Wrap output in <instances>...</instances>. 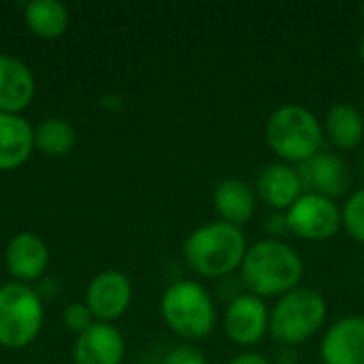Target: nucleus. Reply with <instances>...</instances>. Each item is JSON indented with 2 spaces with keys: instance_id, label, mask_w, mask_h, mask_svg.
<instances>
[{
  "instance_id": "obj_1",
  "label": "nucleus",
  "mask_w": 364,
  "mask_h": 364,
  "mask_svg": "<svg viewBox=\"0 0 364 364\" xmlns=\"http://www.w3.org/2000/svg\"><path fill=\"white\" fill-rule=\"evenodd\" d=\"M241 279L250 294L284 296L299 288L303 279V260L296 250L277 239H264L252 245L241 264Z\"/></svg>"
},
{
  "instance_id": "obj_2",
  "label": "nucleus",
  "mask_w": 364,
  "mask_h": 364,
  "mask_svg": "<svg viewBox=\"0 0 364 364\" xmlns=\"http://www.w3.org/2000/svg\"><path fill=\"white\" fill-rule=\"evenodd\" d=\"M247 254L245 235L228 222L198 226L183 241V258L203 277H224L241 269Z\"/></svg>"
},
{
  "instance_id": "obj_3",
  "label": "nucleus",
  "mask_w": 364,
  "mask_h": 364,
  "mask_svg": "<svg viewBox=\"0 0 364 364\" xmlns=\"http://www.w3.org/2000/svg\"><path fill=\"white\" fill-rule=\"evenodd\" d=\"M269 147L286 162L305 164L320 154L324 130L318 117L301 105H284L275 109L264 126Z\"/></svg>"
},
{
  "instance_id": "obj_4",
  "label": "nucleus",
  "mask_w": 364,
  "mask_h": 364,
  "mask_svg": "<svg viewBox=\"0 0 364 364\" xmlns=\"http://www.w3.org/2000/svg\"><path fill=\"white\" fill-rule=\"evenodd\" d=\"M160 314L166 326L183 339H203L215 324L213 301L196 282L171 284L160 299Z\"/></svg>"
},
{
  "instance_id": "obj_5",
  "label": "nucleus",
  "mask_w": 364,
  "mask_h": 364,
  "mask_svg": "<svg viewBox=\"0 0 364 364\" xmlns=\"http://www.w3.org/2000/svg\"><path fill=\"white\" fill-rule=\"evenodd\" d=\"M326 320V301L322 294L309 288H296L279 299L269 318V333L284 348H294L314 333Z\"/></svg>"
},
{
  "instance_id": "obj_6",
  "label": "nucleus",
  "mask_w": 364,
  "mask_h": 364,
  "mask_svg": "<svg viewBox=\"0 0 364 364\" xmlns=\"http://www.w3.org/2000/svg\"><path fill=\"white\" fill-rule=\"evenodd\" d=\"M43 301L26 284L0 286V346L6 350L28 348L43 328Z\"/></svg>"
},
{
  "instance_id": "obj_7",
  "label": "nucleus",
  "mask_w": 364,
  "mask_h": 364,
  "mask_svg": "<svg viewBox=\"0 0 364 364\" xmlns=\"http://www.w3.org/2000/svg\"><path fill=\"white\" fill-rule=\"evenodd\" d=\"M288 232L307 241H326L341 226V211L335 200L305 192L286 211Z\"/></svg>"
},
{
  "instance_id": "obj_8",
  "label": "nucleus",
  "mask_w": 364,
  "mask_h": 364,
  "mask_svg": "<svg viewBox=\"0 0 364 364\" xmlns=\"http://www.w3.org/2000/svg\"><path fill=\"white\" fill-rule=\"evenodd\" d=\"M132 303V284L122 271L98 273L85 294V305L94 314L96 322H115L122 318Z\"/></svg>"
},
{
  "instance_id": "obj_9",
  "label": "nucleus",
  "mask_w": 364,
  "mask_h": 364,
  "mask_svg": "<svg viewBox=\"0 0 364 364\" xmlns=\"http://www.w3.org/2000/svg\"><path fill=\"white\" fill-rule=\"evenodd\" d=\"M269 318L267 305L256 294H239L230 301L224 318L226 335L237 346H256L262 341V337L269 331Z\"/></svg>"
},
{
  "instance_id": "obj_10",
  "label": "nucleus",
  "mask_w": 364,
  "mask_h": 364,
  "mask_svg": "<svg viewBox=\"0 0 364 364\" xmlns=\"http://www.w3.org/2000/svg\"><path fill=\"white\" fill-rule=\"evenodd\" d=\"M303 190L326 198L343 196L350 188V168L335 154H318L299 168Z\"/></svg>"
},
{
  "instance_id": "obj_11",
  "label": "nucleus",
  "mask_w": 364,
  "mask_h": 364,
  "mask_svg": "<svg viewBox=\"0 0 364 364\" xmlns=\"http://www.w3.org/2000/svg\"><path fill=\"white\" fill-rule=\"evenodd\" d=\"M320 356L324 364H364V318L337 320L322 339Z\"/></svg>"
},
{
  "instance_id": "obj_12",
  "label": "nucleus",
  "mask_w": 364,
  "mask_h": 364,
  "mask_svg": "<svg viewBox=\"0 0 364 364\" xmlns=\"http://www.w3.org/2000/svg\"><path fill=\"white\" fill-rule=\"evenodd\" d=\"M126 343L122 333L107 322H94L77 335L73 358L75 364H122Z\"/></svg>"
},
{
  "instance_id": "obj_13",
  "label": "nucleus",
  "mask_w": 364,
  "mask_h": 364,
  "mask_svg": "<svg viewBox=\"0 0 364 364\" xmlns=\"http://www.w3.org/2000/svg\"><path fill=\"white\" fill-rule=\"evenodd\" d=\"M6 269L15 277V282L26 284L38 279L49 267V247L34 232L15 235L4 252Z\"/></svg>"
},
{
  "instance_id": "obj_14",
  "label": "nucleus",
  "mask_w": 364,
  "mask_h": 364,
  "mask_svg": "<svg viewBox=\"0 0 364 364\" xmlns=\"http://www.w3.org/2000/svg\"><path fill=\"white\" fill-rule=\"evenodd\" d=\"M36 81L26 62L0 53V113H21L34 100Z\"/></svg>"
},
{
  "instance_id": "obj_15",
  "label": "nucleus",
  "mask_w": 364,
  "mask_h": 364,
  "mask_svg": "<svg viewBox=\"0 0 364 364\" xmlns=\"http://www.w3.org/2000/svg\"><path fill=\"white\" fill-rule=\"evenodd\" d=\"M256 194L262 198L264 205L288 211L303 196L299 171L286 162L269 164L256 181Z\"/></svg>"
},
{
  "instance_id": "obj_16",
  "label": "nucleus",
  "mask_w": 364,
  "mask_h": 364,
  "mask_svg": "<svg viewBox=\"0 0 364 364\" xmlns=\"http://www.w3.org/2000/svg\"><path fill=\"white\" fill-rule=\"evenodd\" d=\"M34 149V128L17 113H0V171L21 166Z\"/></svg>"
},
{
  "instance_id": "obj_17",
  "label": "nucleus",
  "mask_w": 364,
  "mask_h": 364,
  "mask_svg": "<svg viewBox=\"0 0 364 364\" xmlns=\"http://www.w3.org/2000/svg\"><path fill=\"white\" fill-rule=\"evenodd\" d=\"M213 205L220 213L222 222H228L237 228L245 226L256 209V194L254 190L237 177L224 179L218 183L213 192Z\"/></svg>"
},
{
  "instance_id": "obj_18",
  "label": "nucleus",
  "mask_w": 364,
  "mask_h": 364,
  "mask_svg": "<svg viewBox=\"0 0 364 364\" xmlns=\"http://www.w3.org/2000/svg\"><path fill=\"white\" fill-rule=\"evenodd\" d=\"M23 19L32 34L53 41L68 28V9L58 0H32L23 6Z\"/></svg>"
},
{
  "instance_id": "obj_19",
  "label": "nucleus",
  "mask_w": 364,
  "mask_h": 364,
  "mask_svg": "<svg viewBox=\"0 0 364 364\" xmlns=\"http://www.w3.org/2000/svg\"><path fill=\"white\" fill-rule=\"evenodd\" d=\"M326 134L341 149L358 147L364 136L363 113L348 102L331 107V111L326 113Z\"/></svg>"
},
{
  "instance_id": "obj_20",
  "label": "nucleus",
  "mask_w": 364,
  "mask_h": 364,
  "mask_svg": "<svg viewBox=\"0 0 364 364\" xmlns=\"http://www.w3.org/2000/svg\"><path fill=\"white\" fill-rule=\"evenodd\" d=\"M77 141L75 128L60 117H49L34 128V147L51 158L66 156Z\"/></svg>"
},
{
  "instance_id": "obj_21",
  "label": "nucleus",
  "mask_w": 364,
  "mask_h": 364,
  "mask_svg": "<svg viewBox=\"0 0 364 364\" xmlns=\"http://www.w3.org/2000/svg\"><path fill=\"white\" fill-rule=\"evenodd\" d=\"M341 224L346 226V230L352 239H356L358 243H364V188L348 198V203L341 211Z\"/></svg>"
},
{
  "instance_id": "obj_22",
  "label": "nucleus",
  "mask_w": 364,
  "mask_h": 364,
  "mask_svg": "<svg viewBox=\"0 0 364 364\" xmlns=\"http://www.w3.org/2000/svg\"><path fill=\"white\" fill-rule=\"evenodd\" d=\"M62 320H64L66 328H70V331L77 333V335H81L83 331H87V328L96 322L94 314L90 311V307H87L85 303H70V305L64 309Z\"/></svg>"
},
{
  "instance_id": "obj_23",
  "label": "nucleus",
  "mask_w": 364,
  "mask_h": 364,
  "mask_svg": "<svg viewBox=\"0 0 364 364\" xmlns=\"http://www.w3.org/2000/svg\"><path fill=\"white\" fill-rule=\"evenodd\" d=\"M164 364H207V360L200 350H196L192 346H181V348H175L166 356Z\"/></svg>"
},
{
  "instance_id": "obj_24",
  "label": "nucleus",
  "mask_w": 364,
  "mask_h": 364,
  "mask_svg": "<svg viewBox=\"0 0 364 364\" xmlns=\"http://www.w3.org/2000/svg\"><path fill=\"white\" fill-rule=\"evenodd\" d=\"M228 364H271L262 354H256V352H245V354H239L235 356Z\"/></svg>"
},
{
  "instance_id": "obj_25",
  "label": "nucleus",
  "mask_w": 364,
  "mask_h": 364,
  "mask_svg": "<svg viewBox=\"0 0 364 364\" xmlns=\"http://www.w3.org/2000/svg\"><path fill=\"white\" fill-rule=\"evenodd\" d=\"M269 230H273L275 235H277V232H288L286 215H273V218H271V224H269Z\"/></svg>"
},
{
  "instance_id": "obj_26",
  "label": "nucleus",
  "mask_w": 364,
  "mask_h": 364,
  "mask_svg": "<svg viewBox=\"0 0 364 364\" xmlns=\"http://www.w3.org/2000/svg\"><path fill=\"white\" fill-rule=\"evenodd\" d=\"M360 58L364 60V36H363V43H360Z\"/></svg>"
},
{
  "instance_id": "obj_27",
  "label": "nucleus",
  "mask_w": 364,
  "mask_h": 364,
  "mask_svg": "<svg viewBox=\"0 0 364 364\" xmlns=\"http://www.w3.org/2000/svg\"><path fill=\"white\" fill-rule=\"evenodd\" d=\"M363 173H364V158H363Z\"/></svg>"
},
{
  "instance_id": "obj_28",
  "label": "nucleus",
  "mask_w": 364,
  "mask_h": 364,
  "mask_svg": "<svg viewBox=\"0 0 364 364\" xmlns=\"http://www.w3.org/2000/svg\"><path fill=\"white\" fill-rule=\"evenodd\" d=\"M363 11H364V9H363Z\"/></svg>"
}]
</instances>
